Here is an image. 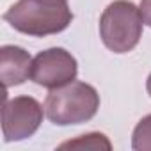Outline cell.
<instances>
[{
    "label": "cell",
    "instance_id": "5",
    "mask_svg": "<svg viewBox=\"0 0 151 151\" xmlns=\"http://www.w3.org/2000/svg\"><path fill=\"white\" fill-rule=\"evenodd\" d=\"M78 62L66 48L55 46L39 52L32 59L30 80L46 89H57L77 80Z\"/></svg>",
    "mask_w": 151,
    "mask_h": 151
},
{
    "label": "cell",
    "instance_id": "8",
    "mask_svg": "<svg viewBox=\"0 0 151 151\" xmlns=\"http://www.w3.org/2000/svg\"><path fill=\"white\" fill-rule=\"evenodd\" d=\"M132 147L135 151H151V114L144 116L133 128Z\"/></svg>",
    "mask_w": 151,
    "mask_h": 151
},
{
    "label": "cell",
    "instance_id": "6",
    "mask_svg": "<svg viewBox=\"0 0 151 151\" xmlns=\"http://www.w3.org/2000/svg\"><path fill=\"white\" fill-rule=\"evenodd\" d=\"M32 57L27 50L14 45H4L0 48V77L6 91L14 86H22L30 78Z\"/></svg>",
    "mask_w": 151,
    "mask_h": 151
},
{
    "label": "cell",
    "instance_id": "10",
    "mask_svg": "<svg viewBox=\"0 0 151 151\" xmlns=\"http://www.w3.org/2000/svg\"><path fill=\"white\" fill-rule=\"evenodd\" d=\"M146 89H147V94L151 96V73H149V77H147V80H146Z\"/></svg>",
    "mask_w": 151,
    "mask_h": 151
},
{
    "label": "cell",
    "instance_id": "3",
    "mask_svg": "<svg viewBox=\"0 0 151 151\" xmlns=\"http://www.w3.org/2000/svg\"><path fill=\"white\" fill-rule=\"evenodd\" d=\"M142 29L140 9L130 0H114L100 18V37L114 53L132 52L142 37Z\"/></svg>",
    "mask_w": 151,
    "mask_h": 151
},
{
    "label": "cell",
    "instance_id": "9",
    "mask_svg": "<svg viewBox=\"0 0 151 151\" xmlns=\"http://www.w3.org/2000/svg\"><path fill=\"white\" fill-rule=\"evenodd\" d=\"M139 9H140V14H142L144 23L151 27V0H140Z\"/></svg>",
    "mask_w": 151,
    "mask_h": 151
},
{
    "label": "cell",
    "instance_id": "2",
    "mask_svg": "<svg viewBox=\"0 0 151 151\" xmlns=\"http://www.w3.org/2000/svg\"><path fill=\"white\" fill-rule=\"evenodd\" d=\"M98 109H100L98 91L91 84L78 80L57 89H50L45 100L46 117L57 126L87 123L96 116Z\"/></svg>",
    "mask_w": 151,
    "mask_h": 151
},
{
    "label": "cell",
    "instance_id": "1",
    "mask_svg": "<svg viewBox=\"0 0 151 151\" xmlns=\"http://www.w3.org/2000/svg\"><path fill=\"white\" fill-rule=\"evenodd\" d=\"M4 20L22 34L45 37L66 30L73 13L68 0H18L6 11Z\"/></svg>",
    "mask_w": 151,
    "mask_h": 151
},
{
    "label": "cell",
    "instance_id": "4",
    "mask_svg": "<svg viewBox=\"0 0 151 151\" xmlns=\"http://www.w3.org/2000/svg\"><path fill=\"white\" fill-rule=\"evenodd\" d=\"M4 109H2V132L6 142H18L32 137L41 123L45 107L32 96H16L7 100L4 96Z\"/></svg>",
    "mask_w": 151,
    "mask_h": 151
},
{
    "label": "cell",
    "instance_id": "7",
    "mask_svg": "<svg viewBox=\"0 0 151 151\" xmlns=\"http://www.w3.org/2000/svg\"><path fill=\"white\" fill-rule=\"evenodd\" d=\"M68 147L69 149H112V144H110V140L103 133L93 132V133L80 135L78 139H75V140L62 142L59 146V149H68Z\"/></svg>",
    "mask_w": 151,
    "mask_h": 151
}]
</instances>
